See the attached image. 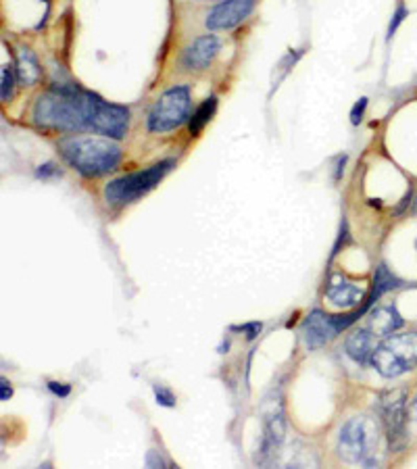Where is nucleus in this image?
Instances as JSON below:
<instances>
[{
	"mask_svg": "<svg viewBox=\"0 0 417 469\" xmlns=\"http://www.w3.org/2000/svg\"><path fill=\"white\" fill-rule=\"evenodd\" d=\"M128 128H130V111L122 104H111L98 98L90 132L107 136L111 140H122L128 134Z\"/></svg>",
	"mask_w": 417,
	"mask_h": 469,
	"instance_id": "7",
	"label": "nucleus"
},
{
	"mask_svg": "<svg viewBox=\"0 0 417 469\" xmlns=\"http://www.w3.org/2000/svg\"><path fill=\"white\" fill-rule=\"evenodd\" d=\"M0 75H3V100H11L13 96V73L9 67H3V71H0Z\"/></svg>",
	"mask_w": 417,
	"mask_h": 469,
	"instance_id": "19",
	"label": "nucleus"
},
{
	"mask_svg": "<svg viewBox=\"0 0 417 469\" xmlns=\"http://www.w3.org/2000/svg\"><path fill=\"white\" fill-rule=\"evenodd\" d=\"M371 365L382 378H398L417 367V334H394L378 344Z\"/></svg>",
	"mask_w": 417,
	"mask_h": 469,
	"instance_id": "3",
	"label": "nucleus"
},
{
	"mask_svg": "<svg viewBox=\"0 0 417 469\" xmlns=\"http://www.w3.org/2000/svg\"><path fill=\"white\" fill-rule=\"evenodd\" d=\"M190 113V90L186 86L169 88L159 96L148 113V130L151 132H169L182 126Z\"/></svg>",
	"mask_w": 417,
	"mask_h": 469,
	"instance_id": "6",
	"label": "nucleus"
},
{
	"mask_svg": "<svg viewBox=\"0 0 417 469\" xmlns=\"http://www.w3.org/2000/svg\"><path fill=\"white\" fill-rule=\"evenodd\" d=\"M0 388H3V392H0V399L3 401H9V396H11V386H9V382L3 378V382H0Z\"/></svg>",
	"mask_w": 417,
	"mask_h": 469,
	"instance_id": "24",
	"label": "nucleus"
},
{
	"mask_svg": "<svg viewBox=\"0 0 417 469\" xmlns=\"http://www.w3.org/2000/svg\"><path fill=\"white\" fill-rule=\"evenodd\" d=\"M220 38L213 34H206L194 40L192 46L186 48L184 52V65L186 69H206L211 65V61L217 57L220 52Z\"/></svg>",
	"mask_w": 417,
	"mask_h": 469,
	"instance_id": "12",
	"label": "nucleus"
},
{
	"mask_svg": "<svg viewBox=\"0 0 417 469\" xmlns=\"http://www.w3.org/2000/svg\"><path fill=\"white\" fill-rule=\"evenodd\" d=\"M15 73H17L19 84H23V86H32L40 79V65L32 50H28V48L19 50L17 61H15Z\"/></svg>",
	"mask_w": 417,
	"mask_h": 469,
	"instance_id": "16",
	"label": "nucleus"
},
{
	"mask_svg": "<svg viewBox=\"0 0 417 469\" xmlns=\"http://www.w3.org/2000/svg\"><path fill=\"white\" fill-rule=\"evenodd\" d=\"M255 9V0H224L206 15V28L211 32L232 30L244 21Z\"/></svg>",
	"mask_w": 417,
	"mask_h": 469,
	"instance_id": "9",
	"label": "nucleus"
},
{
	"mask_svg": "<svg viewBox=\"0 0 417 469\" xmlns=\"http://www.w3.org/2000/svg\"><path fill=\"white\" fill-rule=\"evenodd\" d=\"M376 338H378V336H376L369 327H367V329H357V332H353V334L347 338V344H345L347 355H349L355 363H359V365L369 363L371 357H374V353H376V348H378Z\"/></svg>",
	"mask_w": 417,
	"mask_h": 469,
	"instance_id": "14",
	"label": "nucleus"
},
{
	"mask_svg": "<svg viewBox=\"0 0 417 469\" xmlns=\"http://www.w3.org/2000/svg\"><path fill=\"white\" fill-rule=\"evenodd\" d=\"M217 108V98H206L198 108L196 113L192 115V119H190V134L192 136H198L202 132V128L211 122V117Z\"/></svg>",
	"mask_w": 417,
	"mask_h": 469,
	"instance_id": "18",
	"label": "nucleus"
},
{
	"mask_svg": "<svg viewBox=\"0 0 417 469\" xmlns=\"http://www.w3.org/2000/svg\"><path fill=\"white\" fill-rule=\"evenodd\" d=\"M48 388H50L55 394H59V396H67V394H69V386H57V382H50Z\"/></svg>",
	"mask_w": 417,
	"mask_h": 469,
	"instance_id": "23",
	"label": "nucleus"
},
{
	"mask_svg": "<svg viewBox=\"0 0 417 469\" xmlns=\"http://www.w3.org/2000/svg\"><path fill=\"white\" fill-rule=\"evenodd\" d=\"M378 425L369 417L349 419L338 434V454L349 463L374 465L378 450Z\"/></svg>",
	"mask_w": 417,
	"mask_h": 469,
	"instance_id": "4",
	"label": "nucleus"
},
{
	"mask_svg": "<svg viewBox=\"0 0 417 469\" xmlns=\"http://www.w3.org/2000/svg\"><path fill=\"white\" fill-rule=\"evenodd\" d=\"M65 161L86 178H98L113 171L122 161V149L111 138L73 136L59 144Z\"/></svg>",
	"mask_w": 417,
	"mask_h": 469,
	"instance_id": "2",
	"label": "nucleus"
},
{
	"mask_svg": "<svg viewBox=\"0 0 417 469\" xmlns=\"http://www.w3.org/2000/svg\"><path fill=\"white\" fill-rule=\"evenodd\" d=\"M326 296L332 305L336 307H357L361 303H365L367 294L363 288L355 286L353 282L345 280L342 276H332L330 278V284H328V290H326Z\"/></svg>",
	"mask_w": 417,
	"mask_h": 469,
	"instance_id": "13",
	"label": "nucleus"
},
{
	"mask_svg": "<svg viewBox=\"0 0 417 469\" xmlns=\"http://www.w3.org/2000/svg\"><path fill=\"white\" fill-rule=\"evenodd\" d=\"M98 104V96L77 86H55L50 92L42 94L34 106V119L38 126L81 132L92 130V117Z\"/></svg>",
	"mask_w": 417,
	"mask_h": 469,
	"instance_id": "1",
	"label": "nucleus"
},
{
	"mask_svg": "<svg viewBox=\"0 0 417 469\" xmlns=\"http://www.w3.org/2000/svg\"><path fill=\"white\" fill-rule=\"evenodd\" d=\"M284 438H286L284 413H282V409H278V411H271L265 417V434H263V440H261L257 463H261V465L273 463L275 457H278V450L284 444Z\"/></svg>",
	"mask_w": 417,
	"mask_h": 469,
	"instance_id": "11",
	"label": "nucleus"
},
{
	"mask_svg": "<svg viewBox=\"0 0 417 469\" xmlns=\"http://www.w3.org/2000/svg\"><path fill=\"white\" fill-rule=\"evenodd\" d=\"M405 15H407V11H405L403 7L394 13V19H392V23H390V28H388V38H392V36H394V32H396V28L400 26V21L405 19Z\"/></svg>",
	"mask_w": 417,
	"mask_h": 469,
	"instance_id": "22",
	"label": "nucleus"
},
{
	"mask_svg": "<svg viewBox=\"0 0 417 469\" xmlns=\"http://www.w3.org/2000/svg\"><path fill=\"white\" fill-rule=\"evenodd\" d=\"M398 286H400V280H398L396 276H392V274L388 271L386 265H380V267L376 269V276H374V290H371V294L365 298V303L371 307L382 294H386L388 290L398 288Z\"/></svg>",
	"mask_w": 417,
	"mask_h": 469,
	"instance_id": "17",
	"label": "nucleus"
},
{
	"mask_svg": "<svg viewBox=\"0 0 417 469\" xmlns=\"http://www.w3.org/2000/svg\"><path fill=\"white\" fill-rule=\"evenodd\" d=\"M155 396H157V403L163 405V407H173L175 405V399L169 390L165 388H155Z\"/></svg>",
	"mask_w": 417,
	"mask_h": 469,
	"instance_id": "20",
	"label": "nucleus"
},
{
	"mask_svg": "<svg viewBox=\"0 0 417 469\" xmlns=\"http://www.w3.org/2000/svg\"><path fill=\"white\" fill-rule=\"evenodd\" d=\"M365 106H367V98H361V100L355 104V108H353V113H351V122H353L355 126L363 119V111H365Z\"/></svg>",
	"mask_w": 417,
	"mask_h": 469,
	"instance_id": "21",
	"label": "nucleus"
},
{
	"mask_svg": "<svg viewBox=\"0 0 417 469\" xmlns=\"http://www.w3.org/2000/svg\"><path fill=\"white\" fill-rule=\"evenodd\" d=\"M173 165H175V161L167 159V161L151 165L144 171H136V173L117 178L111 184H107V188H104V198H107L109 202H113V204L132 202V200L144 196L146 192H151L171 171Z\"/></svg>",
	"mask_w": 417,
	"mask_h": 469,
	"instance_id": "5",
	"label": "nucleus"
},
{
	"mask_svg": "<svg viewBox=\"0 0 417 469\" xmlns=\"http://www.w3.org/2000/svg\"><path fill=\"white\" fill-rule=\"evenodd\" d=\"M342 329L338 327V321L334 315H326L324 311H313L302 321V336L304 344L309 348H320L328 344L332 338H336Z\"/></svg>",
	"mask_w": 417,
	"mask_h": 469,
	"instance_id": "10",
	"label": "nucleus"
},
{
	"mask_svg": "<svg viewBox=\"0 0 417 469\" xmlns=\"http://www.w3.org/2000/svg\"><path fill=\"white\" fill-rule=\"evenodd\" d=\"M380 415L384 421V428L388 432V440L392 446H396L405 438V390H392L380 396Z\"/></svg>",
	"mask_w": 417,
	"mask_h": 469,
	"instance_id": "8",
	"label": "nucleus"
},
{
	"mask_svg": "<svg viewBox=\"0 0 417 469\" xmlns=\"http://www.w3.org/2000/svg\"><path fill=\"white\" fill-rule=\"evenodd\" d=\"M398 327H403V317L396 311L394 305L388 307H378L376 311H371L369 315V329L380 336V338H388L392 336Z\"/></svg>",
	"mask_w": 417,
	"mask_h": 469,
	"instance_id": "15",
	"label": "nucleus"
}]
</instances>
